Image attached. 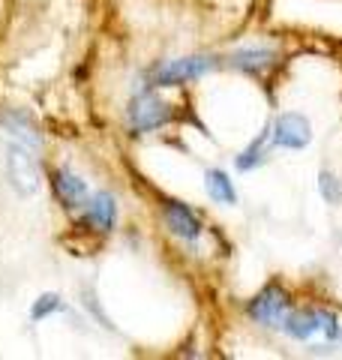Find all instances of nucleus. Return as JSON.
<instances>
[{
  "instance_id": "1",
  "label": "nucleus",
  "mask_w": 342,
  "mask_h": 360,
  "mask_svg": "<svg viewBox=\"0 0 342 360\" xmlns=\"http://www.w3.org/2000/svg\"><path fill=\"white\" fill-rule=\"evenodd\" d=\"M279 330L285 336H291V340H298V342L324 340L330 345H336L342 321H339L336 312L322 309V307H291L289 312H285Z\"/></svg>"
},
{
  "instance_id": "2",
  "label": "nucleus",
  "mask_w": 342,
  "mask_h": 360,
  "mask_svg": "<svg viewBox=\"0 0 342 360\" xmlns=\"http://www.w3.org/2000/svg\"><path fill=\"white\" fill-rule=\"evenodd\" d=\"M216 66H220V58H213V54H189V58L165 60L151 70V87H180L198 82L201 75L213 72Z\"/></svg>"
},
{
  "instance_id": "3",
  "label": "nucleus",
  "mask_w": 342,
  "mask_h": 360,
  "mask_svg": "<svg viewBox=\"0 0 342 360\" xmlns=\"http://www.w3.org/2000/svg\"><path fill=\"white\" fill-rule=\"evenodd\" d=\"M6 180H9V186H13L18 195H25V198L39 193L42 174H39L37 156L30 153L27 144L13 141L6 148Z\"/></svg>"
},
{
  "instance_id": "4",
  "label": "nucleus",
  "mask_w": 342,
  "mask_h": 360,
  "mask_svg": "<svg viewBox=\"0 0 342 360\" xmlns=\"http://www.w3.org/2000/svg\"><path fill=\"white\" fill-rule=\"evenodd\" d=\"M291 307H294V303H291L289 288L279 285V283H270V285H265L253 300L246 303V315H249V319H253L255 324H261V328L279 330L285 312H289Z\"/></svg>"
},
{
  "instance_id": "5",
  "label": "nucleus",
  "mask_w": 342,
  "mask_h": 360,
  "mask_svg": "<svg viewBox=\"0 0 342 360\" xmlns=\"http://www.w3.org/2000/svg\"><path fill=\"white\" fill-rule=\"evenodd\" d=\"M127 120H129V129L135 135H147L153 129H163L165 123L171 120V105L163 103L153 90H141V94H135L129 99Z\"/></svg>"
},
{
  "instance_id": "6",
  "label": "nucleus",
  "mask_w": 342,
  "mask_h": 360,
  "mask_svg": "<svg viewBox=\"0 0 342 360\" xmlns=\"http://www.w3.org/2000/svg\"><path fill=\"white\" fill-rule=\"evenodd\" d=\"M78 225L94 234H108L114 231V225H118V198L111 193H90L84 207H82V217H78Z\"/></svg>"
},
{
  "instance_id": "7",
  "label": "nucleus",
  "mask_w": 342,
  "mask_h": 360,
  "mask_svg": "<svg viewBox=\"0 0 342 360\" xmlns=\"http://www.w3.org/2000/svg\"><path fill=\"white\" fill-rule=\"evenodd\" d=\"M270 132H273V144H279L285 150H306L312 144V123L300 111H282L273 120Z\"/></svg>"
},
{
  "instance_id": "8",
  "label": "nucleus",
  "mask_w": 342,
  "mask_h": 360,
  "mask_svg": "<svg viewBox=\"0 0 342 360\" xmlns=\"http://www.w3.org/2000/svg\"><path fill=\"white\" fill-rule=\"evenodd\" d=\"M163 219H165V229L186 243H196L204 231V222L198 213L186 201H177V198H163Z\"/></svg>"
},
{
  "instance_id": "9",
  "label": "nucleus",
  "mask_w": 342,
  "mask_h": 360,
  "mask_svg": "<svg viewBox=\"0 0 342 360\" xmlns=\"http://www.w3.org/2000/svg\"><path fill=\"white\" fill-rule=\"evenodd\" d=\"M51 189H54V198L61 201L63 210H70V213L82 210L87 195H90L87 180L78 177L72 168H66V165H61V168H54L51 172Z\"/></svg>"
},
{
  "instance_id": "10",
  "label": "nucleus",
  "mask_w": 342,
  "mask_h": 360,
  "mask_svg": "<svg viewBox=\"0 0 342 360\" xmlns=\"http://www.w3.org/2000/svg\"><path fill=\"white\" fill-rule=\"evenodd\" d=\"M225 63L246 75H267L279 63V51L270 49V45H246V49H237L228 54Z\"/></svg>"
},
{
  "instance_id": "11",
  "label": "nucleus",
  "mask_w": 342,
  "mask_h": 360,
  "mask_svg": "<svg viewBox=\"0 0 342 360\" xmlns=\"http://www.w3.org/2000/svg\"><path fill=\"white\" fill-rule=\"evenodd\" d=\"M270 144H273V132H270V127H267V129H261L255 139L249 141L246 148L234 156V168H237V172H255L258 165H265V162H267Z\"/></svg>"
},
{
  "instance_id": "12",
  "label": "nucleus",
  "mask_w": 342,
  "mask_h": 360,
  "mask_svg": "<svg viewBox=\"0 0 342 360\" xmlns=\"http://www.w3.org/2000/svg\"><path fill=\"white\" fill-rule=\"evenodd\" d=\"M4 127H6V132L13 135L15 141H21V144H27V148H42V135H39V129H37V123L30 120V115H25V111H6L4 115Z\"/></svg>"
},
{
  "instance_id": "13",
  "label": "nucleus",
  "mask_w": 342,
  "mask_h": 360,
  "mask_svg": "<svg viewBox=\"0 0 342 360\" xmlns=\"http://www.w3.org/2000/svg\"><path fill=\"white\" fill-rule=\"evenodd\" d=\"M204 189L213 205H222V207H234L237 205V189H234V180L228 177L222 168H210L204 174Z\"/></svg>"
},
{
  "instance_id": "14",
  "label": "nucleus",
  "mask_w": 342,
  "mask_h": 360,
  "mask_svg": "<svg viewBox=\"0 0 342 360\" xmlns=\"http://www.w3.org/2000/svg\"><path fill=\"white\" fill-rule=\"evenodd\" d=\"M63 297L61 295H39L37 300H33V307H30V321H45V319H51V315L57 312H63Z\"/></svg>"
},
{
  "instance_id": "15",
  "label": "nucleus",
  "mask_w": 342,
  "mask_h": 360,
  "mask_svg": "<svg viewBox=\"0 0 342 360\" xmlns=\"http://www.w3.org/2000/svg\"><path fill=\"white\" fill-rule=\"evenodd\" d=\"M318 193H322V198L327 201V205H342V180L334 174V172H322L318 174Z\"/></svg>"
},
{
  "instance_id": "16",
  "label": "nucleus",
  "mask_w": 342,
  "mask_h": 360,
  "mask_svg": "<svg viewBox=\"0 0 342 360\" xmlns=\"http://www.w3.org/2000/svg\"><path fill=\"white\" fill-rule=\"evenodd\" d=\"M339 342H342V330H339Z\"/></svg>"
}]
</instances>
